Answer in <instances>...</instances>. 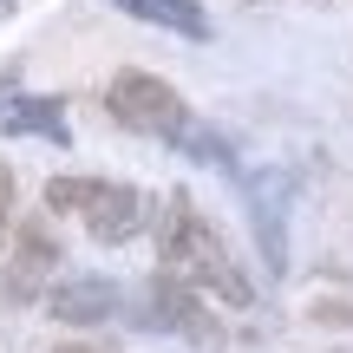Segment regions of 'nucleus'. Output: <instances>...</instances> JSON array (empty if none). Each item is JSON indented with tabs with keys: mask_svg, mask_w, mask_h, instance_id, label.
<instances>
[{
	"mask_svg": "<svg viewBox=\"0 0 353 353\" xmlns=\"http://www.w3.org/2000/svg\"><path fill=\"white\" fill-rule=\"evenodd\" d=\"M151 321H157V327H170V334H183L190 347H210V353L229 341L223 321L203 307V288H196V281H183L176 268H157V275H151Z\"/></svg>",
	"mask_w": 353,
	"mask_h": 353,
	"instance_id": "obj_3",
	"label": "nucleus"
},
{
	"mask_svg": "<svg viewBox=\"0 0 353 353\" xmlns=\"http://www.w3.org/2000/svg\"><path fill=\"white\" fill-rule=\"evenodd\" d=\"M118 7H125L131 20L170 26V33H183V39H210V13H203L196 0H118Z\"/></svg>",
	"mask_w": 353,
	"mask_h": 353,
	"instance_id": "obj_8",
	"label": "nucleus"
},
{
	"mask_svg": "<svg viewBox=\"0 0 353 353\" xmlns=\"http://www.w3.org/2000/svg\"><path fill=\"white\" fill-rule=\"evenodd\" d=\"M157 255L164 268H176L183 281H196L203 294H216L223 307H255V281L236 268L229 242L216 236V223L190 203V190H170L157 203Z\"/></svg>",
	"mask_w": 353,
	"mask_h": 353,
	"instance_id": "obj_1",
	"label": "nucleus"
},
{
	"mask_svg": "<svg viewBox=\"0 0 353 353\" xmlns=\"http://www.w3.org/2000/svg\"><path fill=\"white\" fill-rule=\"evenodd\" d=\"M46 314L65 321V327H99V321L118 314V288L105 275H72V281H59L46 294Z\"/></svg>",
	"mask_w": 353,
	"mask_h": 353,
	"instance_id": "obj_6",
	"label": "nucleus"
},
{
	"mask_svg": "<svg viewBox=\"0 0 353 353\" xmlns=\"http://www.w3.org/2000/svg\"><path fill=\"white\" fill-rule=\"evenodd\" d=\"M52 353H99V347H52Z\"/></svg>",
	"mask_w": 353,
	"mask_h": 353,
	"instance_id": "obj_12",
	"label": "nucleus"
},
{
	"mask_svg": "<svg viewBox=\"0 0 353 353\" xmlns=\"http://www.w3.org/2000/svg\"><path fill=\"white\" fill-rule=\"evenodd\" d=\"M52 268H59V242H52V229L46 223H20V229H13V255H7V268H0V301L26 307L39 288H46Z\"/></svg>",
	"mask_w": 353,
	"mask_h": 353,
	"instance_id": "obj_4",
	"label": "nucleus"
},
{
	"mask_svg": "<svg viewBox=\"0 0 353 353\" xmlns=\"http://www.w3.org/2000/svg\"><path fill=\"white\" fill-rule=\"evenodd\" d=\"M7 236H13V170L0 164V249H7Z\"/></svg>",
	"mask_w": 353,
	"mask_h": 353,
	"instance_id": "obj_11",
	"label": "nucleus"
},
{
	"mask_svg": "<svg viewBox=\"0 0 353 353\" xmlns=\"http://www.w3.org/2000/svg\"><path fill=\"white\" fill-rule=\"evenodd\" d=\"M99 183H105V176H52V183H46V210L52 216H79L92 196H99Z\"/></svg>",
	"mask_w": 353,
	"mask_h": 353,
	"instance_id": "obj_10",
	"label": "nucleus"
},
{
	"mask_svg": "<svg viewBox=\"0 0 353 353\" xmlns=\"http://www.w3.org/2000/svg\"><path fill=\"white\" fill-rule=\"evenodd\" d=\"M281 196H288V176L281 170H262V176H249V203H255V236H262V262L275 268H288V236H281Z\"/></svg>",
	"mask_w": 353,
	"mask_h": 353,
	"instance_id": "obj_7",
	"label": "nucleus"
},
{
	"mask_svg": "<svg viewBox=\"0 0 353 353\" xmlns=\"http://www.w3.org/2000/svg\"><path fill=\"white\" fill-rule=\"evenodd\" d=\"M0 131L7 138H52V144H65V112H59V99H13L7 112H0Z\"/></svg>",
	"mask_w": 353,
	"mask_h": 353,
	"instance_id": "obj_9",
	"label": "nucleus"
},
{
	"mask_svg": "<svg viewBox=\"0 0 353 353\" xmlns=\"http://www.w3.org/2000/svg\"><path fill=\"white\" fill-rule=\"evenodd\" d=\"M79 216H85L92 242H131L144 223H151V196H144L138 183H99V196H92Z\"/></svg>",
	"mask_w": 353,
	"mask_h": 353,
	"instance_id": "obj_5",
	"label": "nucleus"
},
{
	"mask_svg": "<svg viewBox=\"0 0 353 353\" xmlns=\"http://www.w3.org/2000/svg\"><path fill=\"white\" fill-rule=\"evenodd\" d=\"M105 112L118 118L125 131H138V138H170L190 125V105L176 99L170 79L157 72H138V65H125V72H112V85H105Z\"/></svg>",
	"mask_w": 353,
	"mask_h": 353,
	"instance_id": "obj_2",
	"label": "nucleus"
}]
</instances>
